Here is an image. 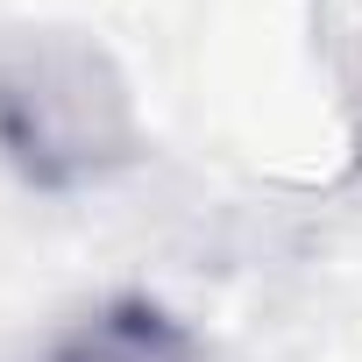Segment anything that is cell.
<instances>
[{"label":"cell","instance_id":"3","mask_svg":"<svg viewBox=\"0 0 362 362\" xmlns=\"http://www.w3.org/2000/svg\"><path fill=\"white\" fill-rule=\"evenodd\" d=\"M334 86H341L348 149H355V170H362V29H334Z\"/></svg>","mask_w":362,"mask_h":362},{"label":"cell","instance_id":"1","mask_svg":"<svg viewBox=\"0 0 362 362\" xmlns=\"http://www.w3.org/2000/svg\"><path fill=\"white\" fill-rule=\"evenodd\" d=\"M149 149L128 71L78 29L0 43V163L36 192H93Z\"/></svg>","mask_w":362,"mask_h":362},{"label":"cell","instance_id":"2","mask_svg":"<svg viewBox=\"0 0 362 362\" xmlns=\"http://www.w3.org/2000/svg\"><path fill=\"white\" fill-rule=\"evenodd\" d=\"M43 362H235V355L185 313H170L142 291H121V298H100L78 320H64L57 341L43 348Z\"/></svg>","mask_w":362,"mask_h":362}]
</instances>
